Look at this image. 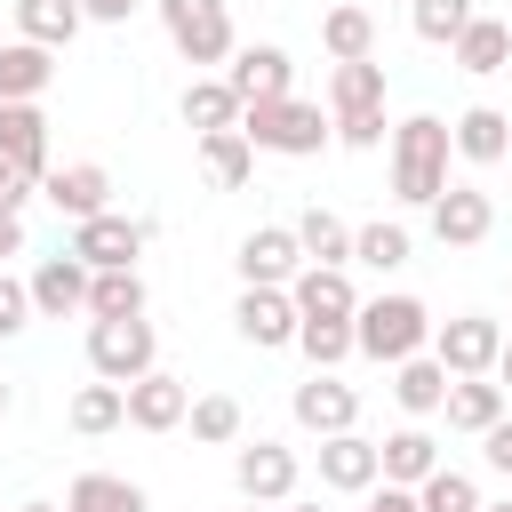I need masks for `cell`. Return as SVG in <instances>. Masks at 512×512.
I'll return each instance as SVG.
<instances>
[{
	"label": "cell",
	"instance_id": "obj_1",
	"mask_svg": "<svg viewBox=\"0 0 512 512\" xmlns=\"http://www.w3.org/2000/svg\"><path fill=\"white\" fill-rule=\"evenodd\" d=\"M432 328H440V320H432L416 296H360V312H352V352L376 360V368H400V360L432 352Z\"/></svg>",
	"mask_w": 512,
	"mask_h": 512
},
{
	"label": "cell",
	"instance_id": "obj_2",
	"mask_svg": "<svg viewBox=\"0 0 512 512\" xmlns=\"http://www.w3.org/2000/svg\"><path fill=\"white\" fill-rule=\"evenodd\" d=\"M448 152H456L448 120H432V112L400 120V128H392V200L432 208V200L448 192Z\"/></svg>",
	"mask_w": 512,
	"mask_h": 512
},
{
	"label": "cell",
	"instance_id": "obj_3",
	"mask_svg": "<svg viewBox=\"0 0 512 512\" xmlns=\"http://www.w3.org/2000/svg\"><path fill=\"white\" fill-rule=\"evenodd\" d=\"M240 136H248L256 152L312 160V152L336 144V120H328L320 104H304V96H272V104H248V112H240Z\"/></svg>",
	"mask_w": 512,
	"mask_h": 512
},
{
	"label": "cell",
	"instance_id": "obj_4",
	"mask_svg": "<svg viewBox=\"0 0 512 512\" xmlns=\"http://www.w3.org/2000/svg\"><path fill=\"white\" fill-rule=\"evenodd\" d=\"M160 32L184 64H232V8L224 0H160Z\"/></svg>",
	"mask_w": 512,
	"mask_h": 512
},
{
	"label": "cell",
	"instance_id": "obj_5",
	"mask_svg": "<svg viewBox=\"0 0 512 512\" xmlns=\"http://www.w3.org/2000/svg\"><path fill=\"white\" fill-rule=\"evenodd\" d=\"M88 368L104 376V384H136V376H152L160 368V336H152V320H88Z\"/></svg>",
	"mask_w": 512,
	"mask_h": 512
},
{
	"label": "cell",
	"instance_id": "obj_6",
	"mask_svg": "<svg viewBox=\"0 0 512 512\" xmlns=\"http://www.w3.org/2000/svg\"><path fill=\"white\" fill-rule=\"evenodd\" d=\"M496 352H504V320H488V312H456L432 328V360L448 376H496Z\"/></svg>",
	"mask_w": 512,
	"mask_h": 512
},
{
	"label": "cell",
	"instance_id": "obj_7",
	"mask_svg": "<svg viewBox=\"0 0 512 512\" xmlns=\"http://www.w3.org/2000/svg\"><path fill=\"white\" fill-rule=\"evenodd\" d=\"M144 240H152V224H136V216H120V208H104V216H88V224H72V256H80L88 272H136V256H144Z\"/></svg>",
	"mask_w": 512,
	"mask_h": 512
},
{
	"label": "cell",
	"instance_id": "obj_8",
	"mask_svg": "<svg viewBox=\"0 0 512 512\" xmlns=\"http://www.w3.org/2000/svg\"><path fill=\"white\" fill-rule=\"evenodd\" d=\"M288 416L304 424V432H320V440H336V432H360V392L336 376V368H312L296 392H288Z\"/></svg>",
	"mask_w": 512,
	"mask_h": 512
},
{
	"label": "cell",
	"instance_id": "obj_9",
	"mask_svg": "<svg viewBox=\"0 0 512 512\" xmlns=\"http://www.w3.org/2000/svg\"><path fill=\"white\" fill-rule=\"evenodd\" d=\"M296 448H280V440H240L232 448V488H240V504H288L296 496Z\"/></svg>",
	"mask_w": 512,
	"mask_h": 512
},
{
	"label": "cell",
	"instance_id": "obj_10",
	"mask_svg": "<svg viewBox=\"0 0 512 512\" xmlns=\"http://www.w3.org/2000/svg\"><path fill=\"white\" fill-rule=\"evenodd\" d=\"M240 288H288L296 272H304V248H296V224H256L248 240H240Z\"/></svg>",
	"mask_w": 512,
	"mask_h": 512
},
{
	"label": "cell",
	"instance_id": "obj_11",
	"mask_svg": "<svg viewBox=\"0 0 512 512\" xmlns=\"http://www.w3.org/2000/svg\"><path fill=\"white\" fill-rule=\"evenodd\" d=\"M224 80H232V96H240V104L296 96V64H288V48H272V40H248V48H232Z\"/></svg>",
	"mask_w": 512,
	"mask_h": 512
},
{
	"label": "cell",
	"instance_id": "obj_12",
	"mask_svg": "<svg viewBox=\"0 0 512 512\" xmlns=\"http://www.w3.org/2000/svg\"><path fill=\"white\" fill-rule=\"evenodd\" d=\"M232 328H240V344H256V352H280V344H296V296L288 288H240V304H232Z\"/></svg>",
	"mask_w": 512,
	"mask_h": 512
},
{
	"label": "cell",
	"instance_id": "obj_13",
	"mask_svg": "<svg viewBox=\"0 0 512 512\" xmlns=\"http://www.w3.org/2000/svg\"><path fill=\"white\" fill-rule=\"evenodd\" d=\"M40 200H48L56 216L88 224V216L112 208V176H104V160H72V168H48V176H40Z\"/></svg>",
	"mask_w": 512,
	"mask_h": 512
},
{
	"label": "cell",
	"instance_id": "obj_14",
	"mask_svg": "<svg viewBox=\"0 0 512 512\" xmlns=\"http://www.w3.org/2000/svg\"><path fill=\"white\" fill-rule=\"evenodd\" d=\"M496 232V200L480 192V184H448L440 200H432V240L440 248H480Z\"/></svg>",
	"mask_w": 512,
	"mask_h": 512
},
{
	"label": "cell",
	"instance_id": "obj_15",
	"mask_svg": "<svg viewBox=\"0 0 512 512\" xmlns=\"http://www.w3.org/2000/svg\"><path fill=\"white\" fill-rule=\"evenodd\" d=\"M88 280H96V272H88L72 248H64V256H40V264H32V312H40V320L88 312Z\"/></svg>",
	"mask_w": 512,
	"mask_h": 512
},
{
	"label": "cell",
	"instance_id": "obj_16",
	"mask_svg": "<svg viewBox=\"0 0 512 512\" xmlns=\"http://www.w3.org/2000/svg\"><path fill=\"white\" fill-rule=\"evenodd\" d=\"M288 296H296V320H352L360 312V288L344 264H304L288 280Z\"/></svg>",
	"mask_w": 512,
	"mask_h": 512
},
{
	"label": "cell",
	"instance_id": "obj_17",
	"mask_svg": "<svg viewBox=\"0 0 512 512\" xmlns=\"http://www.w3.org/2000/svg\"><path fill=\"white\" fill-rule=\"evenodd\" d=\"M184 416H192V384H184V376L152 368V376L128 384V424H136V432H176Z\"/></svg>",
	"mask_w": 512,
	"mask_h": 512
},
{
	"label": "cell",
	"instance_id": "obj_18",
	"mask_svg": "<svg viewBox=\"0 0 512 512\" xmlns=\"http://www.w3.org/2000/svg\"><path fill=\"white\" fill-rule=\"evenodd\" d=\"M384 480V456H376V440H360V432H336V440H320V488H336V496H368Z\"/></svg>",
	"mask_w": 512,
	"mask_h": 512
},
{
	"label": "cell",
	"instance_id": "obj_19",
	"mask_svg": "<svg viewBox=\"0 0 512 512\" xmlns=\"http://www.w3.org/2000/svg\"><path fill=\"white\" fill-rule=\"evenodd\" d=\"M0 160L24 168L32 184L48 176V112L40 104H0Z\"/></svg>",
	"mask_w": 512,
	"mask_h": 512
},
{
	"label": "cell",
	"instance_id": "obj_20",
	"mask_svg": "<svg viewBox=\"0 0 512 512\" xmlns=\"http://www.w3.org/2000/svg\"><path fill=\"white\" fill-rule=\"evenodd\" d=\"M448 136H456V160H472V168H496V160H512V120H504L496 104H472V112H456V120H448Z\"/></svg>",
	"mask_w": 512,
	"mask_h": 512
},
{
	"label": "cell",
	"instance_id": "obj_21",
	"mask_svg": "<svg viewBox=\"0 0 512 512\" xmlns=\"http://www.w3.org/2000/svg\"><path fill=\"white\" fill-rule=\"evenodd\" d=\"M376 456H384V480H392V488H424V480L440 472V440H432L424 424L384 432V440H376Z\"/></svg>",
	"mask_w": 512,
	"mask_h": 512
},
{
	"label": "cell",
	"instance_id": "obj_22",
	"mask_svg": "<svg viewBox=\"0 0 512 512\" xmlns=\"http://www.w3.org/2000/svg\"><path fill=\"white\" fill-rule=\"evenodd\" d=\"M56 80V48H32V40H0V104H40Z\"/></svg>",
	"mask_w": 512,
	"mask_h": 512
},
{
	"label": "cell",
	"instance_id": "obj_23",
	"mask_svg": "<svg viewBox=\"0 0 512 512\" xmlns=\"http://www.w3.org/2000/svg\"><path fill=\"white\" fill-rule=\"evenodd\" d=\"M504 400H512V392H504L496 376H456L440 416H448V432H472V440H480L488 424H504Z\"/></svg>",
	"mask_w": 512,
	"mask_h": 512
},
{
	"label": "cell",
	"instance_id": "obj_24",
	"mask_svg": "<svg viewBox=\"0 0 512 512\" xmlns=\"http://www.w3.org/2000/svg\"><path fill=\"white\" fill-rule=\"evenodd\" d=\"M448 384H456V376H448V368H440L432 352H416V360H400V368H392V400H400V408H408L416 424L448 408Z\"/></svg>",
	"mask_w": 512,
	"mask_h": 512
},
{
	"label": "cell",
	"instance_id": "obj_25",
	"mask_svg": "<svg viewBox=\"0 0 512 512\" xmlns=\"http://www.w3.org/2000/svg\"><path fill=\"white\" fill-rule=\"evenodd\" d=\"M320 48H328L336 64H368V56H376V16H368L360 0H336V8L320 16Z\"/></svg>",
	"mask_w": 512,
	"mask_h": 512
},
{
	"label": "cell",
	"instance_id": "obj_26",
	"mask_svg": "<svg viewBox=\"0 0 512 512\" xmlns=\"http://www.w3.org/2000/svg\"><path fill=\"white\" fill-rule=\"evenodd\" d=\"M448 56H456V72L488 80V72H504V64H512V24H504V16H472V24H464V40H456Z\"/></svg>",
	"mask_w": 512,
	"mask_h": 512
},
{
	"label": "cell",
	"instance_id": "obj_27",
	"mask_svg": "<svg viewBox=\"0 0 512 512\" xmlns=\"http://www.w3.org/2000/svg\"><path fill=\"white\" fill-rule=\"evenodd\" d=\"M176 112H184V128H192V136H216V128H240V112H248V104H240V96H232V80L216 72V80H192V88L176 96Z\"/></svg>",
	"mask_w": 512,
	"mask_h": 512
},
{
	"label": "cell",
	"instance_id": "obj_28",
	"mask_svg": "<svg viewBox=\"0 0 512 512\" xmlns=\"http://www.w3.org/2000/svg\"><path fill=\"white\" fill-rule=\"evenodd\" d=\"M200 176H208L216 192H240V184L256 176V144H248L240 128H216V136H200Z\"/></svg>",
	"mask_w": 512,
	"mask_h": 512
},
{
	"label": "cell",
	"instance_id": "obj_29",
	"mask_svg": "<svg viewBox=\"0 0 512 512\" xmlns=\"http://www.w3.org/2000/svg\"><path fill=\"white\" fill-rule=\"evenodd\" d=\"M80 24H88L80 0H16V40H32V48H72Z\"/></svg>",
	"mask_w": 512,
	"mask_h": 512
},
{
	"label": "cell",
	"instance_id": "obj_30",
	"mask_svg": "<svg viewBox=\"0 0 512 512\" xmlns=\"http://www.w3.org/2000/svg\"><path fill=\"white\" fill-rule=\"evenodd\" d=\"M64 512H152V496L136 480H120V472H80L64 488Z\"/></svg>",
	"mask_w": 512,
	"mask_h": 512
},
{
	"label": "cell",
	"instance_id": "obj_31",
	"mask_svg": "<svg viewBox=\"0 0 512 512\" xmlns=\"http://www.w3.org/2000/svg\"><path fill=\"white\" fill-rule=\"evenodd\" d=\"M344 112H384V64L376 56L328 72V120H344Z\"/></svg>",
	"mask_w": 512,
	"mask_h": 512
},
{
	"label": "cell",
	"instance_id": "obj_32",
	"mask_svg": "<svg viewBox=\"0 0 512 512\" xmlns=\"http://www.w3.org/2000/svg\"><path fill=\"white\" fill-rule=\"evenodd\" d=\"M296 248H304V264H352V224L336 208H304L296 216Z\"/></svg>",
	"mask_w": 512,
	"mask_h": 512
},
{
	"label": "cell",
	"instance_id": "obj_33",
	"mask_svg": "<svg viewBox=\"0 0 512 512\" xmlns=\"http://www.w3.org/2000/svg\"><path fill=\"white\" fill-rule=\"evenodd\" d=\"M64 416H72V432H88V440H96V432H120V424H128V392L96 376V384H80V392H72V408H64Z\"/></svg>",
	"mask_w": 512,
	"mask_h": 512
},
{
	"label": "cell",
	"instance_id": "obj_34",
	"mask_svg": "<svg viewBox=\"0 0 512 512\" xmlns=\"http://www.w3.org/2000/svg\"><path fill=\"white\" fill-rule=\"evenodd\" d=\"M88 320H144V272H96L88 280Z\"/></svg>",
	"mask_w": 512,
	"mask_h": 512
},
{
	"label": "cell",
	"instance_id": "obj_35",
	"mask_svg": "<svg viewBox=\"0 0 512 512\" xmlns=\"http://www.w3.org/2000/svg\"><path fill=\"white\" fill-rule=\"evenodd\" d=\"M184 424H192V440H200V448H232L248 416H240V400H232V392H200Z\"/></svg>",
	"mask_w": 512,
	"mask_h": 512
},
{
	"label": "cell",
	"instance_id": "obj_36",
	"mask_svg": "<svg viewBox=\"0 0 512 512\" xmlns=\"http://www.w3.org/2000/svg\"><path fill=\"white\" fill-rule=\"evenodd\" d=\"M472 16H480L472 0H408V24H416V40H432V48H456Z\"/></svg>",
	"mask_w": 512,
	"mask_h": 512
},
{
	"label": "cell",
	"instance_id": "obj_37",
	"mask_svg": "<svg viewBox=\"0 0 512 512\" xmlns=\"http://www.w3.org/2000/svg\"><path fill=\"white\" fill-rule=\"evenodd\" d=\"M352 264H368V272H400L408 264V224H360L352 232Z\"/></svg>",
	"mask_w": 512,
	"mask_h": 512
},
{
	"label": "cell",
	"instance_id": "obj_38",
	"mask_svg": "<svg viewBox=\"0 0 512 512\" xmlns=\"http://www.w3.org/2000/svg\"><path fill=\"white\" fill-rule=\"evenodd\" d=\"M296 352H304L312 368L352 360V320H304V328H296Z\"/></svg>",
	"mask_w": 512,
	"mask_h": 512
},
{
	"label": "cell",
	"instance_id": "obj_39",
	"mask_svg": "<svg viewBox=\"0 0 512 512\" xmlns=\"http://www.w3.org/2000/svg\"><path fill=\"white\" fill-rule=\"evenodd\" d=\"M416 504H424V512H480V488H472V472L440 464V472L416 488Z\"/></svg>",
	"mask_w": 512,
	"mask_h": 512
},
{
	"label": "cell",
	"instance_id": "obj_40",
	"mask_svg": "<svg viewBox=\"0 0 512 512\" xmlns=\"http://www.w3.org/2000/svg\"><path fill=\"white\" fill-rule=\"evenodd\" d=\"M40 312H32V280H16V272H0V336H24Z\"/></svg>",
	"mask_w": 512,
	"mask_h": 512
},
{
	"label": "cell",
	"instance_id": "obj_41",
	"mask_svg": "<svg viewBox=\"0 0 512 512\" xmlns=\"http://www.w3.org/2000/svg\"><path fill=\"white\" fill-rule=\"evenodd\" d=\"M384 136H392L384 112H344V120H336V144H344V152H376Z\"/></svg>",
	"mask_w": 512,
	"mask_h": 512
},
{
	"label": "cell",
	"instance_id": "obj_42",
	"mask_svg": "<svg viewBox=\"0 0 512 512\" xmlns=\"http://www.w3.org/2000/svg\"><path fill=\"white\" fill-rule=\"evenodd\" d=\"M32 192H40V184H32L24 168H8V160H0V216H24V200H32Z\"/></svg>",
	"mask_w": 512,
	"mask_h": 512
},
{
	"label": "cell",
	"instance_id": "obj_43",
	"mask_svg": "<svg viewBox=\"0 0 512 512\" xmlns=\"http://www.w3.org/2000/svg\"><path fill=\"white\" fill-rule=\"evenodd\" d=\"M480 456H488V472H504V480H512V416L480 432Z\"/></svg>",
	"mask_w": 512,
	"mask_h": 512
},
{
	"label": "cell",
	"instance_id": "obj_44",
	"mask_svg": "<svg viewBox=\"0 0 512 512\" xmlns=\"http://www.w3.org/2000/svg\"><path fill=\"white\" fill-rule=\"evenodd\" d=\"M368 512H424V504H416V488H392L384 480V488H368Z\"/></svg>",
	"mask_w": 512,
	"mask_h": 512
},
{
	"label": "cell",
	"instance_id": "obj_45",
	"mask_svg": "<svg viewBox=\"0 0 512 512\" xmlns=\"http://www.w3.org/2000/svg\"><path fill=\"white\" fill-rule=\"evenodd\" d=\"M136 8H144V0H80V16H88V24H128Z\"/></svg>",
	"mask_w": 512,
	"mask_h": 512
},
{
	"label": "cell",
	"instance_id": "obj_46",
	"mask_svg": "<svg viewBox=\"0 0 512 512\" xmlns=\"http://www.w3.org/2000/svg\"><path fill=\"white\" fill-rule=\"evenodd\" d=\"M8 256H24V216H0V272H8Z\"/></svg>",
	"mask_w": 512,
	"mask_h": 512
},
{
	"label": "cell",
	"instance_id": "obj_47",
	"mask_svg": "<svg viewBox=\"0 0 512 512\" xmlns=\"http://www.w3.org/2000/svg\"><path fill=\"white\" fill-rule=\"evenodd\" d=\"M496 384L512 392V336H504V352H496Z\"/></svg>",
	"mask_w": 512,
	"mask_h": 512
},
{
	"label": "cell",
	"instance_id": "obj_48",
	"mask_svg": "<svg viewBox=\"0 0 512 512\" xmlns=\"http://www.w3.org/2000/svg\"><path fill=\"white\" fill-rule=\"evenodd\" d=\"M16 512H64V504H40V496H32V504H16Z\"/></svg>",
	"mask_w": 512,
	"mask_h": 512
},
{
	"label": "cell",
	"instance_id": "obj_49",
	"mask_svg": "<svg viewBox=\"0 0 512 512\" xmlns=\"http://www.w3.org/2000/svg\"><path fill=\"white\" fill-rule=\"evenodd\" d=\"M8 408H16V392H8V376H0V416H8Z\"/></svg>",
	"mask_w": 512,
	"mask_h": 512
},
{
	"label": "cell",
	"instance_id": "obj_50",
	"mask_svg": "<svg viewBox=\"0 0 512 512\" xmlns=\"http://www.w3.org/2000/svg\"><path fill=\"white\" fill-rule=\"evenodd\" d=\"M480 512H512V496H504V504H480Z\"/></svg>",
	"mask_w": 512,
	"mask_h": 512
},
{
	"label": "cell",
	"instance_id": "obj_51",
	"mask_svg": "<svg viewBox=\"0 0 512 512\" xmlns=\"http://www.w3.org/2000/svg\"><path fill=\"white\" fill-rule=\"evenodd\" d=\"M288 512H328V504H288Z\"/></svg>",
	"mask_w": 512,
	"mask_h": 512
},
{
	"label": "cell",
	"instance_id": "obj_52",
	"mask_svg": "<svg viewBox=\"0 0 512 512\" xmlns=\"http://www.w3.org/2000/svg\"><path fill=\"white\" fill-rule=\"evenodd\" d=\"M240 512H272V504H240Z\"/></svg>",
	"mask_w": 512,
	"mask_h": 512
}]
</instances>
